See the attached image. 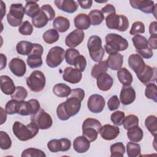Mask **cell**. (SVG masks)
Returning a JSON list of instances; mask_svg holds the SVG:
<instances>
[{"label": "cell", "instance_id": "56", "mask_svg": "<svg viewBox=\"0 0 157 157\" xmlns=\"http://www.w3.org/2000/svg\"><path fill=\"white\" fill-rule=\"evenodd\" d=\"M137 52L139 55H140V56H142V58H145V59L151 58L153 55V52L150 47H148L142 50L137 51Z\"/></svg>", "mask_w": 157, "mask_h": 157}, {"label": "cell", "instance_id": "17", "mask_svg": "<svg viewBox=\"0 0 157 157\" xmlns=\"http://www.w3.org/2000/svg\"><path fill=\"white\" fill-rule=\"evenodd\" d=\"M85 33L83 31L76 29L71 32L65 39V44L70 48H75L79 45L83 40Z\"/></svg>", "mask_w": 157, "mask_h": 157}, {"label": "cell", "instance_id": "21", "mask_svg": "<svg viewBox=\"0 0 157 157\" xmlns=\"http://www.w3.org/2000/svg\"><path fill=\"white\" fill-rule=\"evenodd\" d=\"M128 65L136 75L140 74L146 66L142 58L138 54H131L129 56Z\"/></svg>", "mask_w": 157, "mask_h": 157}, {"label": "cell", "instance_id": "53", "mask_svg": "<svg viewBox=\"0 0 157 157\" xmlns=\"http://www.w3.org/2000/svg\"><path fill=\"white\" fill-rule=\"evenodd\" d=\"M74 66L75 68L78 69L81 72L85 71L86 66V60L83 55H79L74 60Z\"/></svg>", "mask_w": 157, "mask_h": 157}, {"label": "cell", "instance_id": "27", "mask_svg": "<svg viewBox=\"0 0 157 157\" xmlns=\"http://www.w3.org/2000/svg\"><path fill=\"white\" fill-rule=\"evenodd\" d=\"M0 81V87L2 93L6 95H12L16 88L12 79L7 75H1Z\"/></svg>", "mask_w": 157, "mask_h": 157}, {"label": "cell", "instance_id": "52", "mask_svg": "<svg viewBox=\"0 0 157 157\" xmlns=\"http://www.w3.org/2000/svg\"><path fill=\"white\" fill-rule=\"evenodd\" d=\"M18 31L22 35L30 36L33 32V25L30 23L29 21H25L19 26Z\"/></svg>", "mask_w": 157, "mask_h": 157}, {"label": "cell", "instance_id": "5", "mask_svg": "<svg viewBox=\"0 0 157 157\" xmlns=\"http://www.w3.org/2000/svg\"><path fill=\"white\" fill-rule=\"evenodd\" d=\"M87 47L90 56L94 62H101L104 55V48L102 46V40L98 36H91L88 40Z\"/></svg>", "mask_w": 157, "mask_h": 157}, {"label": "cell", "instance_id": "57", "mask_svg": "<svg viewBox=\"0 0 157 157\" xmlns=\"http://www.w3.org/2000/svg\"><path fill=\"white\" fill-rule=\"evenodd\" d=\"M101 11L104 14H104H107V15L110 13L116 12V10H115V7L113 5L110 4H106L104 7H102L101 9Z\"/></svg>", "mask_w": 157, "mask_h": 157}, {"label": "cell", "instance_id": "42", "mask_svg": "<svg viewBox=\"0 0 157 157\" xmlns=\"http://www.w3.org/2000/svg\"><path fill=\"white\" fill-rule=\"evenodd\" d=\"M107 68L105 61L99 62L97 64H95L92 67L91 75L93 78H97L100 74L106 72L107 71Z\"/></svg>", "mask_w": 157, "mask_h": 157}, {"label": "cell", "instance_id": "39", "mask_svg": "<svg viewBox=\"0 0 157 157\" xmlns=\"http://www.w3.org/2000/svg\"><path fill=\"white\" fill-rule=\"evenodd\" d=\"M145 126L151 134L155 137L157 132V120L156 116L151 115L147 117L145 120Z\"/></svg>", "mask_w": 157, "mask_h": 157}, {"label": "cell", "instance_id": "14", "mask_svg": "<svg viewBox=\"0 0 157 157\" xmlns=\"http://www.w3.org/2000/svg\"><path fill=\"white\" fill-rule=\"evenodd\" d=\"M131 6L136 9H138L145 13H153L156 17V4L150 0H131L129 1Z\"/></svg>", "mask_w": 157, "mask_h": 157}, {"label": "cell", "instance_id": "25", "mask_svg": "<svg viewBox=\"0 0 157 157\" xmlns=\"http://www.w3.org/2000/svg\"><path fill=\"white\" fill-rule=\"evenodd\" d=\"M54 3L59 10L69 13L75 12L78 6L77 2L73 0H55Z\"/></svg>", "mask_w": 157, "mask_h": 157}, {"label": "cell", "instance_id": "15", "mask_svg": "<svg viewBox=\"0 0 157 157\" xmlns=\"http://www.w3.org/2000/svg\"><path fill=\"white\" fill-rule=\"evenodd\" d=\"M105 99L100 94L91 95L87 102V107L90 112L94 113H101L105 107Z\"/></svg>", "mask_w": 157, "mask_h": 157}, {"label": "cell", "instance_id": "16", "mask_svg": "<svg viewBox=\"0 0 157 157\" xmlns=\"http://www.w3.org/2000/svg\"><path fill=\"white\" fill-rule=\"evenodd\" d=\"M71 142L66 138L60 139H52L47 143L48 149L53 153L58 151H66L71 148Z\"/></svg>", "mask_w": 157, "mask_h": 157}, {"label": "cell", "instance_id": "50", "mask_svg": "<svg viewBox=\"0 0 157 157\" xmlns=\"http://www.w3.org/2000/svg\"><path fill=\"white\" fill-rule=\"evenodd\" d=\"M124 117H125V114L123 112L120 110H117L111 114L110 120L114 124L117 126H121L123 124V122Z\"/></svg>", "mask_w": 157, "mask_h": 157}, {"label": "cell", "instance_id": "55", "mask_svg": "<svg viewBox=\"0 0 157 157\" xmlns=\"http://www.w3.org/2000/svg\"><path fill=\"white\" fill-rule=\"evenodd\" d=\"M69 96L75 97V98L79 99L81 101H82L85 96V91L80 88H75V89L71 90V94H69Z\"/></svg>", "mask_w": 157, "mask_h": 157}, {"label": "cell", "instance_id": "30", "mask_svg": "<svg viewBox=\"0 0 157 157\" xmlns=\"http://www.w3.org/2000/svg\"><path fill=\"white\" fill-rule=\"evenodd\" d=\"M74 26L80 30L87 29L91 24L88 16L86 13H79L76 15L74 20Z\"/></svg>", "mask_w": 157, "mask_h": 157}, {"label": "cell", "instance_id": "59", "mask_svg": "<svg viewBox=\"0 0 157 157\" xmlns=\"http://www.w3.org/2000/svg\"><path fill=\"white\" fill-rule=\"evenodd\" d=\"M78 3L81 7L82 9H88L91 8L93 1L91 0H88V1H78Z\"/></svg>", "mask_w": 157, "mask_h": 157}, {"label": "cell", "instance_id": "28", "mask_svg": "<svg viewBox=\"0 0 157 157\" xmlns=\"http://www.w3.org/2000/svg\"><path fill=\"white\" fill-rule=\"evenodd\" d=\"M90 147V142L83 136L76 137L73 142L74 150L78 153L86 152Z\"/></svg>", "mask_w": 157, "mask_h": 157}, {"label": "cell", "instance_id": "35", "mask_svg": "<svg viewBox=\"0 0 157 157\" xmlns=\"http://www.w3.org/2000/svg\"><path fill=\"white\" fill-rule=\"evenodd\" d=\"M33 47V43L26 40H21L17 43L16 50L21 55H28L31 53Z\"/></svg>", "mask_w": 157, "mask_h": 157}, {"label": "cell", "instance_id": "13", "mask_svg": "<svg viewBox=\"0 0 157 157\" xmlns=\"http://www.w3.org/2000/svg\"><path fill=\"white\" fill-rule=\"evenodd\" d=\"M40 109L39 101L35 99H31L27 101H20L18 114L22 116L32 115L36 113Z\"/></svg>", "mask_w": 157, "mask_h": 157}, {"label": "cell", "instance_id": "8", "mask_svg": "<svg viewBox=\"0 0 157 157\" xmlns=\"http://www.w3.org/2000/svg\"><path fill=\"white\" fill-rule=\"evenodd\" d=\"M26 82L28 88L33 92L38 93L45 86L46 79L44 73L39 70L34 71L26 78Z\"/></svg>", "mask_w": 157, "mask_h": 157}, {"label": "cell", "instance_id": "32", "mask_svg": "<svg viewBox=\"0 0 157 157\" xmlns=\"http://www.w3.org/2000/svg\"><path fill=\"white\" fill-rule=\"evenodd\" d=\"M25 14L31 17L32 18L37 16L40 12V9L39 7V4H37V1H27L26 2V5L25 7Z\"/></svg>", "mask_w": 157, "mask_h": 157}, {"label": "cell", "instance_id": "61", "mask_svg": "<svg viewBox=\"0 0 157 157\" xmlns=\"http://www.w3.org/2000/svg\"><path fill=\"white\" fill-rule=\"evenodd\" d=\"M0 57H1V70H2L6 66L7 58L3 53L0 54Z\"/></svg>", "mask_w": 157, "mask_h": 157}, {"label": "cell", "instance_id": "26", "mask_svg": "<svg viewBox=\"0 0 157 157\" xmlns=\"http://www.w3.org/2000/svg\"><path fill=\"white\" fill-rule=\"evenodd\" d=\"M105 62L107 67L113 71H118L123 64V55L119 53H110Z\"/></svg>", "mask_w": 157, "mask_h": 157}, {"label": "cell", "instance_id": "29", "mask_svg": "<svg viewBox=\"0 0 157 157\" xmlns=\"http://www.w3.org/2000/svg\"><path fill=\"white\" fill-rule=\"evenodd\" d=\"M53 27L59 33H65L70 28V21L64 17L58 16L54 19Z\"/></svg>", "mask_w": 157, "mask_h": 157}, {"label": "cell", "instance_id": "34", "mask_svg": "<svg viewBox=\"0 0 157 157\" xmlns=\"http://www.w3.org/2000/svg\"><path fill=\"white\" fill-rule=\"evenodd\" d=\"M127 136L131 142H139L143 138V131L139 126H134L128 130Z\"/></svg>", "mask_w": 157, "mask_h": 157}, {"label": "cell", "instance_id": "4", "mask_svg": "<svg viewBox=\"0 0 157 157\" xmlns=\"http://www.w3.org/2000/svg\"><path fill=\"white\" fill-rule=\"evenodd\" d=\"M102 124L101 122L95 118H87L82 124V134L90 142L96 140L100 132Z\"/></svg>", "mask_w": 157, "mask_h": 157}, {"label": "cell", "instance_id": "1", "mask_svg": "<svg viewBox=\"0 0 157 157\" xmlns=\"http://www.w3.org/2000/svg\"><path fill=\"white\" fill-rule=\"evenodd\" d=\"M65 102L59 104L56 108L58 118L65 121L77 114L81 108V101L74 96H69Z\"/></svg>", "mask_w": 157, "mask_h": 157}, {"label": "cell", "instance_id": "40", "mask_svg": "<svg viewBox=\"0 0 157 157\" xmlns=\"http://www.w3.org/2000/svg\"><path fill=\"white\" fill-rule=\"evenodd\" d=\"M111 157H123L125 152V147L122 142L112 144L110 147Z\"/></svg>", "mask_w": 157, "mask_h": 157}, {"label": "cell", "instance_id": "3", "mask_svg": "<svg viewBox=\"0 0 157 157\" xmlns=\"http://www.w3.org/2000/svg\"><path fill=\"white\" fill-rule=\"evenodd\" d=\"M104 49L108 54L124 51L128 47V40L121 36L115 33H109L105 37Z\"/></svg>", "mask_w": 157, "mask_h": 157}, {"label": "cell", "instance_id": "41", "mask_svg": "<svg viewBox=\"0 0 157 157\" xmlns=\"http://www.w3.org/2000/svg\"><path fill=\"white\" fill-rule=\"evenodd\" d=\"M126 153L129 157H136L141 156L140 145L135 142H129L126 145Z\"/></svg>", "mask_w": 157, "mask_h": 157}, {"label": "cell", "instance_id": "10", "mask_svg": "<svg viewBox=\"0 0 157 157\" xmlns=\"http://www.w3.org/2000/svg\"><path fill=\"white\" fill-rule=\"evenodd\" d=\"M64 58V50L61 47L55 46L48 51L46 57V63L50 67H56L61 64Z\"/></svg>", "mask_w": 157, "mask_h": 157}, {"label": "cell", "instance_id": "23", "mask_svg": "<svg viewBox=\"0 0 157 157\" xmlns=\"http://www.w3.org/2000/svg\"><path fill=\"white\" fill-rule=\"evenodd\" d=\"M101 136L106 140H112L116 139L120 134V128L117 126L106 124L101 127Z\"/></svg>", "mask_w": 157, "mask_h": 157}, {"label": "cell", "instance_id": "6", "mask_svg": "<svg viewBox=\"0 0 157 157\" xmlns=\"http://www.w3.org/2000/svg\"><path fill=\"white\" fill-rule=\"evenodd\" d=\"M55 17V12L50 4L43 5L39 14L32 18L33 26L37 28L44 27L48 21H52Z\"/></svg>", "mask_w": 157, "mask_h": 157}, {"label": "cell", "instance_id": "51", "mask_svg": "<svg viewBox=\"0 0 157 157\" xmlns=\"http://www.w3.org/2000/svg\"><path fill=\"white\" fill-rule=\"evenodd\" d=\"M145 25L144 24L139 21H135L132 25L131 28L129 31L131 35H137L139 34H143L145 33Z\"/></svg>", "mask_w": 157, "mask_h": 157}, {"label": "cell", "instance_id": "24", "mask_svg": "<svg viewBox=\"0 0 157 157\" xmlns=\"http://www.w3.org/2000/svg\"><path fill=\"white\" fill-rule=\"evenodd\" d=\"M113 83V78L107 72L102 73L96 78V85L99 90L107 91L110 90Z\"/></svg>", "mask_w": 157, "mask_h": 157}, {"label": "cell", "instance_id": "44", "mask_svg": "<svg viewBox=\"0 0 157 157\" xmlns=\"http://www.w3.org/2000/svg\"><path fill=\"white\" fill-rule=\"evenodd\" d=\"M145 96L149 99H152L155 102L157 101V86L154 83H149L146 85Z\"/></svg>", "mask_w": 157, "mask_h": 157}, {"label": "cell", "instance_id": "48", "mask_svg": "<svg viewBox=\"0 0 157 157\" xmlns=\"http://www.w3.org/2000/svg\"><path fill=\"white\" fill-rule=\"evenodd\" d=\"M19 103L20 101L11 99L9 101L5 106V110L7 114L13 115L15 113H18V109H19Z\"/></svg>", "mask_w": 157, "mask_h": 157}, {"label": "cell", "instance_id": "9", "mask_svg": "<svg viewBox=\"0 0 157 157\" xmlns=\"http://www.w3.org/2000/svg\"><path fill=\"white\" fill-rule=\"evenodd\" d=\"M25 13V7L21 3L12 4L9 12L7 14L8 23L13 27L20 26Z\"/></svg>", "mask_w": 157, "mask_h": 157}, {"label": "cell", "instance_id": "33", "mask_svg": "<svg viewBox=\"0 0 157 157\" xmlns=\"http://www.w3.org/2000/svg\"><path fill=\"white\" fill-rule=\"evenodd\" d=\"M71 92L70 86L63 83L56 84L53 88V93L59 98H67Z\"/></svg>", "mask_w": 157, "mask_h": 157}, {"label": "cell", "instance_id": "19", "mask_svg": "<svg viewBox=\"0 0 157 157\" xmlns=\"http://www.w3.org/2000/svg\"><path fill=\"white\" fill-rule=\"evenodd\" d=\"M138 79L144 85H146L149 83L156 82V69L155 67H151L146 65L142 72L137 75Z\"/></svg>", "mask_w": 157, "mask_h": 157}, {"label": "cell", "instance_id": "38", "mask_svg": "<svg viewBox=\"0 0 157 157\" xmlns=\"http://www.w3.org/2000/svg\"><path fill=\"white\" fill-rule=\"evenodd\" d=\"M42 38L45 42L48 44H52L58 40L59 34L56 29H50L43 34Z\"/></svg>", "mask_w": 157, "mask_h": 157}, {"label": "cell", "instance_id": "45", "mask_svg": "<svg viewBox=\"0 0 157 157\" xmlns=\"http://www.w3.org/2000/svg\"><path fill=\"white\" fill-rule=\"evenodd\" d=\"M28 96V91L23 86H16L14 93L11 95V98L18 101H23Z\"/></svg>", "mask_w": 157, "mask_h": 157}, {"label": "cell", "instance_id": "7", "mask_svg": "<svg viewBox=\"0 0 157 157\" xmlns=\"http://www.w3.org/2000/svg\"><path fill=\"white\" fill-rule=\"evenodd\" d=\"M105 23L108 28L116 29L121 32L126 31L129 27L128 18L124 15L117 14L116 12L110 13L106 16Z\"/></svg>", "mask_w": 157, "mask_h": 157}, {"label": "cell", "instance_id": "60", "mask_svg": "<svg viewBox=\"0 0 157 157\" xmlns=\"http://www.w3.org/2000/svg\"><path fill=\"white\" fill-rule=\"evenodd\" d=\"M156 26H157V23L156 21H152L150 26H149V33L151 36L153 35H157V32H156Z\"/></svg>", "mask_w": 157, "mask_h": 157}, {"label": "cell", "instance_id": "63", "mask_svg": "<svg viewBox=\"0 0 157 157\" xmlns=\"http://www.w3.org/2000/svg\"><path fill=\"white\" fill-rule=\"evenodd\" d=\"M1 14H2V19L4 15V14L6 13V4H4V3L2 1H1Z\"/></svg>", "mask_w": 157, "mask_h": 157}, {"label": "cell", "instance_id": "20", "mask_svg": "<svg viewBox=\"0 0 157 157\" xmlns=\"http://www.w3.org/2000/svg\"><path fill=\"white\" fill-rule=\"evenodd\" d=\"M9 67L11 72L17 77H23L26 72L25 61L18 58H12L9 63Z\"/></svg>", "mask_w": 157, "mask_h": 157}, {"label": "cell", "instance_id": "11", "mask_svg": "<svg viewBox=\"0 0 157 157\" xmlns=\"http://www.w3.org/2000/svg\"><path fill=\"white\" fill-rule=\"evenodd\" d=\"M44 52L43 47L39 44H33V47L31 53L28 55L26 62L29 67L35 69L42 65V55Z\"/></svg>", "mask_w": 157, "mask_h": 157}, {"label": "cell", "instance_id": "36", "mask_svg": "<svg viewBox=\"0 0 157 157\" xmlns=\"http://www.w3.org/2000/svg\"><path fill=\"white\" fill-rule=\"evenodd\" d=\"M132 41L136 52L142 50L149 47L148 45L147 39L142 35H136L132 38Z\"/></svg>", "mask_w": 157, "mask_h": 157}, {"label": "cell", "instance_id": "46", "mask_svg": "<svg viewBox=\"0 0 157 157\" xmlns=\"http://www.w3.org/2000/svg\"><path fill=\"white\" fill-rule=\"evenodd\" d=\"M21 157H45V153L42 151L41 150L35 148H29L25 149L23 151L21 155Z\"/></svg>", "mask_w": 157, "mask_h": 157}, {"label": "cell", "instance_id": "22", "mask_svg": "<svg viewBox=\"0 0 157 157\" xmlns=\"http://www.w3.org/2000/svg\"><path fill=\"white\" fill-rule=\"evenodd\" d=\"M136 97V91L131 85L123 86L120 94V100L122 104L127 105L132 104L135 101Z\"/></svg>", "mask_w": 157, "mask_h": 157}, {"label": "cell", "instance_id": "43", "mask_svg": "<svg viewBox=\"0 0 157 157\" xmlns=\"http://www.w3.org/2000/svg\"><path fill=\"white\" fill-rule=\"evenodd\" d=\"M139 124V118L137 116L135 115H128L126 117H124L123 125V128L126 130H129V129L138 126Z\"/></svg>", "mask_w": 157, "mask_h": 157}, {"label": "cell", "instance_id": "18", "mask_svg": "<svg viewBox=\"0 0 157 157\" xmlns=\"http://www.w3.org/2000/svg\"><path fill=\"white\" fill-rule=\"evenodd\" d=\"M82 74L80 71L72 67H67L64 69L63 74V78L66 82L72 84H75L80 82Z\"/></svg>", "mask_w": 157, "mask_h": 157}, {"label": "cell", "instance_id": "37", "mask_svg": "<svg viewBox=\"0 0 157 157\" xmlns=\"http://www.w3.org/2000/svg\"><path fill=\"white\" fill-rule=\"evenodd\" d=\"M88 16L90 18V24L93 26L99 25L104 20V14L101 10L98 9L91 10Z\"/></svg>", "mask_w": 157, "mask_h": 157}, {"label": "cell", "instance_id": "54", "mask_svg": "<svg viewBox=\"0 0 157 157\" xmlns=\"http://www.w3.org/2000/svg\"><path fill=\"white\" fill-rule=\"evenodd\" d=\"M120 101L117 95L112 96L107 101V107L110 111L115 110L120 107Z\"/></svg>", "mask_w": 157, "mask_h": 157}, {"label": "cell", "instance_id": "2", "mask_svg": "<svg viewBox=\"0 0 157 157\" xmlns=\"http://www.w3.org/2000/svg\"><path fill=\"white\" fill-rule=\"evenodd\" d=\"M39 129V127L33 122L25 125L17 121L14 122L12 126L13 134L21 141H27L33 139L37 134Z\"/></svg>", "mask_w": 157, "mask_h": 157}, {"label": "cell", "instance_id": "62", "mask_svg": "<svg viewBox=\"0 0 157 157\" xmlns=\"http://www.w3.org/2000/svg\"><path fill=\"white\" fill-rule=\"evenodd\" d=\"M1 124H2L7 119V112L6 111L5 112V110L3 109L2 107H1Z\"/></svg>", "mask_w": 157, "mask_h": 157}, {"label": "cell", "instance_id": "12", "mask_svg": "<svg viewBox=\"0 0 157 157\" xmlns=\"http://www.w3.org/2000/svg\"><path fill=\"white\" fill-rule=\"evenodd\" d=\"M31 122L35 123L40 129H49L53 124L51 116L44 109H40L36 113L31 116Z\"/></svg>", "mask_w": 157, "mask_h": 157}, {"label": "cell", "instance_id": "31", "mask_svg": "<svg viewBox=\"0 0 157 157\" xmlns=\"http://www.w3.org/2000/svg\"><path fill=\"white\" fill-rule=\"evenodd\" d=\"M117 75L118 80L123 86L131 85L132 82V75L129 71L125 67H121L120 69H118Z\"/></svg>", "mask_w": 157, "mask_h": 157}, {"label": "cell", "instance_id": "49", "mask_svg": "<svg viewBox=\"0 0 157 157\" xmlns=\"http://www.w3.org/2000/svg\"><path fill=\"white\" fill-rule=\"evenodd\" d=\"M80 55V52L78 50L70 48L66 50L65 52V59L67 64L74 66V62L75 58Z\"/></svg>", "mask_w": 157, "mask_h": 157}, {"label": "cell", "instance_id": "47", "mask_svg": "<svg viewBox=\"0 0 157 157\" xmlns=\"http://www.w3.org/2000/svg\"><path fill=\"white\" fill-rule=\"evenodd\" d=\"M12 146V140L8 134L4 131H0V147L2 150H8Z\"/></svg>", "mask_w": 157, "mask_h": 157}, {"label": "cell", "instance_id": "58", "mask_svg": "<svg viewBox=\"0 0 157 157\" xmlns=\"http://www.w3.org/2000/svg\"><path fill=\"white\" fill-rule=\"evenodd\" d=\"M156 40H157V35H153L150 36L149 39L147 40L148 45V47L152 50H156L157 48V44H156Z\"/></svg>", "mask_w": 157, "mask_h": 157}]
</instances>
